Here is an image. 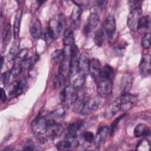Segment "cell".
I'll return each instance as SVG.
<instances>
[{
	"mask_svg": "<svg viewBox=\"0 0 151 151\" xmlns=\"http://www.w3.org/2000/svg\"><path fill=\"white\" fill-rule=\"evenodd\" d=\"M115 76V71L111 65L109 64L105 65L101 68L100 78L112 80Z\"/></svg>",
	"mask_w": 151,
	"mask_h": 151,
	"instance_id": "obj_25",
	"label": "cell"
},
{
	"mask_svg": "<svg viewBox=\"0 0 151 151\" xmlns=\"http://www.w3.org/2000/svg\"><path fill=\"white\" fill-rule=\"evenodd\" d=\"M124 116H125V114H122V115L120 116L119 117H117V118H116V119L113 122V123H111V127H110V128L111 133L113 132L114 130L117 127V125L119 124V122H120V120H122V119L124 117Z\"/></svg>",
	"mask_w": 151,
	"mask_h": 151,
	"instance_id": "obj_43",
	"label": "cell"
},
{
	"mask_svg": "<svg viewBox=\"0 0 151 151\" xmlns=\"http://www.w3.org/2000/svg\"><path fill=\"white\" fill-rule=\"evenodd\" d=\"M150 17L149 15L143 16L141 18L139 25L137 30L142 33H147V31L150 28Z\"/></svg>",
	"mask_w": 151,
	"mask_h": 151,
	"instance_id": "obj_28",
	"label": "cell"
},
{
	"mask_svg": "<svg viewBox=\"0 0 151 151\" xmlns=\"http://www.w3.org/2000/svg\"><path fill=\"white\" fill-rule=\"evenodd\" d=\"M82 13V9L81 8V6L76 5L74 7L73 9V11L70 15V19L74 23H77L81 18Z\"/></svg>",
	"mask_w": 151,
	"mask_h": 151,
	"instance_id": "obj_30",
	"label": "cell"
},
{
	"mask_svg": "<svg viewBox=\"0 0 151 151\" xmlns=\"http://www.w3.org/2000/svg\"><path fill=\"white\" fill-rule=\"evenodd\" d=\"M129 4L132 10L137 8H141L142 2L139 1H129Z\"/></svg>",
	"mask_w": 151,
	"mask_h": 151,
	"instance_id": "obj_45",
	"label": "cell"
},
{
	"mask_svg": "<svg viewBox=\"0 0 151 151\" xmlns=\"http://www.w3.org/2000/svg\"><path fill=\"white\" fill-rule=\"evenodd\" d=\"M104 33L102 28L99 29L94 34L93 41L95 44L98 47H101L104 41Z\"/></svg>",
	"mask_w": 151,
	"mask_h": 151,
	"instance_id": "obj_32",
	"label": "cell"
},
{
	"mask_svg": "<svg viewBox=\"0 0 151 151\" xmlns=\"http://www.w3.org/2000/svg\"><path fill=\"white\" fill-rule=\"evenodd\" d=\"M22 63L18 61L15 60V63L14 64L13 67L12 68L11 70L10 71L11 75L14 77H18L20 74L21 73L22 71Z\"/></svg>",
	"mask_w": 151,
	"mask_h": 151,
	"instance_id": "obj_36",
	"label": "cell"
},
{
	"mask_svg": "<svg viewBox=\"0 0 151 151\" xmlns=\"http://www.w3.org/2000/svg\"><path fill=\"white\" fill-rule=\"evenodd\" d=\"M44 35L45 42L48 45L50 44L55 38H57L54 32L48 27L46 28Z\"/></svg>",
	"mask_w": 151,
	"mask_h": 151,
	"instance_id": "obj_34",
	"label": "cell"
},
{
	"mask_svg": "<svg viewBox=\"0 0 151 151\" xmlns=\"http://www.w3.org/2000/svg\"><path fill=\"white\" fill-rule=\"evenodd\" d=\"M18 45H19L18 44H15L10 48V50L7 54V56H6L7 60L8 61H11L15 60V58H17V56L19 52L18 51Z\"/></svg>",
	"mask_w": 151,
	"mask_h": 151,
	"instance_id": "obj_35",
	"label": "cell"
},
{
	"mask_svg": "<svg viewBox=\"0 0 151 151\" xmlns=\"http://www.w3.org/2000/svg\"><path fill=\"white\" fill-rule=\"evenodd\" d=\"M89 94L86 93H84L81 94L80 96L78 95V97L74 104V109L73 110L76 113H80L82 110L84 104L87 101V100L90 99Z\"/></svg>",
	"mask_w": 151,
	"mask_h": 151,
	"instance_id": "obj_21",
	"label": "cell"
},
{
	"mask_svg": "<svg viewBox=\"0 0 151 151\" xmlns=\"http://www.w3.org/2000/svg\"><path fill=\"white\" fill-rule=\"evenodd\" d=\"M80 54L78 52V48L74 44L70 48V66L69 78L70 79L77 76L80 72L79 57Z\"/></svg>",
	"mask_w": 151,
	"mask_h": 151,
	"instance_id": "obj_1",
	"label": "cell"
},
{
	"mask_svg": "<svg viewBox=\"0 0 151 151\" xmlns=\"http://www.w3.org/2000/svg\"><path fill=\"white\" fill-rule=\"evenodd\" d=\"M7 100V96L5 90L3 88H1V103H5Z\"/></svg>",
	"mask_w": 151,
	"mask_h": 151,
	"instance_id": "obj_47",
	"label": "cell"
},
{
	"mask_svg": "<svg viewBox=\"0 0 151 151\" xmlns=\"http://www.w3.org/2000/svg\"><path fill=\"white\" fill-rule=\"evenodd\" d=\"M47 112L44 109H42L38 115L32 122L31 128L35 134L41 135L45 133L47 127Z\"/></svg>",
	"mask_w": 151,
	"mask_h": 151,
	"instance_id": "obj_3",
	"label": "cell"
},
{
	"mask_svg": "<svg viewBox=\"0 0 151 151\" xmlns=\"http://www.w3.org/2000/svg\"><path fill=\"white\" fill-rule=\"evenodd\" d=\"M150 133L149 127L144 123L138 124L134 128L133 133L136 137H142L149 136Z\"/></svg>",
	"mask_w": 151,
	"mask_h": 151,
	"instance_id": "obj_22",
	"label": "cell"
},
{
	"mask_svg": "<svg viewBox=\"0 0 151 151\" xmlns=\"http://www.w3.org/2000/svg\"><path fill=\"white\" fill-rule=\"evenodd\" d=\"M29 32L32 38L38 39L42 34L41 23L38 18H33L31 21L29 26Z\"/></svg>",
	"mask_w": 151,
	"mask_h": 151,
	"instance_id": "obj_19",
	"label": "cell"
},
{
	"mask_svg": "<svg viewBox=\"0 0 151 151\" xmlns=\"http://www.w3.org/2000/svg\"><path fill=\"white\" fill-rule=\"evenodd\" d=\"M64 132V129L61 124H47L45 134L50 139H55L61 136Z\"/></svg>",
	"mask_w": 151,
	"mask_h": 151,
	"instance_id": "obj_12",
	"label": "cell"
},
{
	"mask_svg": "<svg viewBox=\"0 0 151 151\" xmlns=\"http://www.w3.org/2000/svg\"><path fill=\"white\" fill-rule=\"evenodd\" d=\"M83 124L84 122L82 120H77L70 123L67 127V138H76L77 132L82 127Z\"/></svg>",
	"mask_w": 151,
	"mask_h": 151,
	"instance_id": "obj_18",
	"label": "cell"
},
{
	"mask_svg": "<svg viewBox=\"0 0 151 151\" xmlns=\"http://www.w3.org/2000/svg\"><path fill=\"white\" fill-rule=\"evenodd\" d=\"M133 85V77L128 72L124 73L121 78L120 90L122 94L129 93Z\"/></svg>",
	"mask_w": 151,
	"mask_h": 151,
	"instance_id": "obj_17",
	"label": "cell"
},
{
	"mask_svg": "<svg viewBox=\"0 0 151 151\" xmlns=\"http://www.w3.org/2000/svg\"><path fill=\"white\" fill-rule=\"evenodd\" d=\"M22 14V9L21 8L18 9L15 17V19L14 21V26H13V34H14V38L15 40H17L19 38V28L21 25Z\"/></svg>",
	"mask_w": 151,
	"mask_h": 151,
	"instance_id": "obj_23",
	"label": "cell"
},
{
	"mask_svg": "<svg viewBox=\"0 0 151 151\" xmlns=\"http://www.w3.org/2000/svg\"><path fill=\"white\" fill-rule=\"evenodd\" d=\"M101 68V63L97 58H93L90 60L88 71L91 77L96 81H97L100 78Z\"/></svg>",
	"mask_w": 151,
	"mask_h": 151,
	"instance_id": "obj_11",
	"label": "cell"
},
{
	"mask_svg": "<svg viewBox=\"0 0 151 151\" xmlns=\"http://www.w3.org/2000/svg\"><path fill=\"white\" fill-rule=\"evenodd\" d=\"M111 133L110 128L107 126H102L99 127L96 135L94 137V145L96 147H100L106 140L109 135Z\"/></svg>",
	"mask_w": 151,
	"mask_h": 151,
	"instance_id": "obj_9",
	"label": "cell"
},
{
	"mask_svg": "<svg viewBox=\"0 0 151 151\" xmlns=\"http://www.w3.org/2000/svg\"><path fill=\"white\" fill-rule=\"evenodd\" d=\"M101 104V101L98 98H90L84 104L80 114L88 115L96 111Z\"/></svg>",
	"mask_w": 151,
	"mask_h": 151,
	"instance_id": "obj_14",
	"label": "cell"
},
{
	"mask_svg": "<svg viewBox=\"0 0 151 151\" xmlns=\"http://www.w3.org/2000/svg\"><path fill=\"white\" fill-rule=\"evenodd\" d=\"M27 88V84L23 80H16L12 82L8 87V93L11 97H16L24 93Z\"/></svg>",
	"mask_w": 151,
	"mask_h": 151,
	"instance_id": "obj_7",
	"label": "cell"
},
{
	"mask_svg": "<svg viewBox=\"0 0 151 151\" xmlns=\"http://www.w3.org/2000/svg\"><path fill=\"white\" fill-rule=\"evenodd\" d=\"M136 150L139 151H149L150 150V142L146 139H142L136 145Z\"/></svg>",
	"mask_w": 151,
	"mask_h": 151,
	"instance_id": "obj_37",
	"label": "cell"
},
{
	"mask_svg": "<svg viewBox=\"0 0 151 151\" xmlns=\"http://www.w3.org/2000/svg\"><path fill=\"white\" fill-rule=\"evenodd\" d=\"M65 53L64 49L55 50L51 55V61L54 64H61L65 58Z\"/></svg>",
	"mask_w": 151,
	"mask_h": 151,
	"instance_id": "obj_27",
	"label": "cell"
},
{
	"mask_svg": "<svg viewBox=\"0 0 151 151\" xmlns=\"http://www.w3.org/2000/svg\"><path fill=\"white\" fill-rule=\"evenodd\" d=\"M35 148V143L33 142L32 140L28 139L27 140L24 146L23 147V149L25 150H34Z\"/></svg>",
	"mask_w": 151,
	"mask_h": 151,
	"instance_id": "obj_42",
	"label": "cell"
},
{
	"mask_svg": "<svg viewBox=\"0 0 151 151\" xmlns=\"http://www.w3.org/2000/svg\"><path fill=\"white\" fill-rule=\"evenodd\" d=\"M57 21L58 23V29L60 32L62 31L64 28L65 27L66 25V21H65V16L63 14H60L59 15H57Z\"/></svg>",
	"mask_w": 151,
	"mask_h": 151,
	"instance_id": "obj_39",
	"label": "cell"
},
{
	"mask_svg": "<svg viewBox=\"0 0 151 151\" xmlns=\"http://www.w3.org/2000/svg\"><path fill=\"white\" fill-rule=\"evenodd\" d=\"M89 61L90 60L88 59V55L85 52H83L80 55V57H79L80 71H82L86 74V72L88 71Z\"/></svg>",
	"mask_w": 151,
	"mask_h": 151,
	"instance_id": "obj_29",
	"label": "cell"
},
{
	"mask_svg": "<svg viewBox=\"0 0 151 151\" xmlns=\"http://www.w3.org/2000/svg\"><path fill=\"white\" fill-rule=\"evenodd\" d=\"M65 110L63 108L54 110L47 114L46 119L48 124H61L65 117Z\"/></svg>",
	"mask_w": 151,
	"mask_h": 151,
	"instance_id": "obj_10",
	"label": "cell"
},
{
	"mask_svg": "<svg viewBox=\"0 0 151 151\" xmlns=\"http://www.w3.org/2000/svg\"><path fill=\"white\" fill-rule=\"evenodd\" d=\"M77 145V141L76 140L75 138H67L65 140L59 141L55 146L58 150H71Z\"/></svg>",
	"mask_w": 151,
	"mask_h": 151,
	"instance_id": "obj_20",
	"label": "cell"
},
{
	"mask_svg": "<svg viewBox=\"0 0 151 151\" xmlns=\"http://www.w3.org/2000/svg\"><path fill=\"white\" fill-rule=\"evenodd\" d=\"M142 17V8H137L131 10L127 19V25L131 31L137 30L138 25Z\"/></svg>",
	"mask_w": 151,
	"mask_h": 151,
	"instance_id": "obj_5",
	"label": "cell"
},
{
	"mask_svg": "<svg viewBox=\"0 0 151 151\" xmlns=\"http://www.w3.org/2000/svg\"><path fill=\"white\" fill-rule=\"evenodd\" d=\"M120 99V110L126 111L131 109L138 101L137 96L129 93L122 94Z\"/></svg>",
	"mask_w": 151,
	"mask_h": 151,
	"instance_id": "obj_6",
	"label": "cell"
},
{
	"mask_svg": "<svg viewBox=\"0 0 151 151\" xmlns=\"http://www.w3.org/2000/svg\"><path fill=\"white\" fill-rule=\"evenodd\" d=\"M150 61L151 58L149 54H146L142 57L139 64V73L142 77H147L150 75L151 69Z\"/></svg>",
	"mask_w": 151,
	"mask_h": 151,
	"instance_id": "obj_13",
	"label": "cell"
},
{
	"mask_svg": "<svg viewBox=\"0 0 151 151\" xmlns=\"http://www.w3.org/2000/svg\"><path fill=\"white\" fill-rule=\"evenodd\" d=\"M96 83L97 92L99 96L104 98L111 94L113 88L112 80L99 78Z\"/></svg>",
	"mask_w": 151,
	"mask_h": 151,
	"instance_id": "obj_4",
	"label": "cell"
},
{
	"mask_svg": "<svg viewBox=\"0 0 151 151\" xmlns=\"http://www.w3.org/2000/svg\"><path fill=\"white\" fill-rule=\"evenodd\" d=\"M78 95L77 89L73 85H68L66 86L61 93V102L64 107H70L75 103Z\"/></svg>",
	"mask_w": 151,
	"mask_h": 151,
	"instance_id": "obj_2",
	"label": "cell"
},
{
	"mask_svg": "<svg viewBox=\"0 0 151 151\" xmlns=\"http://www.w3.org/2000/svg\"><path fill=\"white\" fill-rule=\"evenodd\" d=\"M100 22V17L97 13H91L87 21L86 25L84 27V31L85 34H88L91 31L94 29Z\"/></svg>",
	"mask_w": 151,
	"mask_h": 151,
	"instance_id": "obj_16",
	"label": "cell"
},
{
	"mask_svg": "<svg viewBox=\"0 0 151 151\" xmlns=\"http://www.w3.org/2000/svg\"><path fill=\"white\" fill-rule=\"evenodd\" d=\"M141 45L144 49H148L150 47V33L149 32L146 33L143 36L142 41Z\"/></svg>",
	"mask_w": 151,
	"mask_h": 151,
	"instance_id": "obj_38",
	"label": "cell"
},
{
	"mask_svg": "<svg viewBox=\"0 0 151 151\" xmlns=\"http://www.w3.org/2000/svg\"><path fill=\"white\" fill-rule=\"evenodd\" d=\"M82 137L84 140L88 143H91L94 140V134L91 131H86L83 133Z\"/></svg>",
	"mask_w": 151,
	"mask_h": 151,
	"instance_id": "obj_40",
	"label": "cell"
},
{
	"mask_svg": "<svg viewBox=\"0 0 151 151\" xmlns=\"http://www.w3.org/2000/svg\"><path fill=\"white\" fill-rule=\"evenodd\" d=\"M86 80V77H85V73H84L82 71H80L79 73L77 74V76L76 77V79L73 81V86L76 88H79L81 87Z\"/></svg>",
	"mask_w": 151,
	"mask_h": 151,
	"instance_id": "obj_33",
	"label": "cell"
},
{
	"mask_svg": "<svg viewBox=\"0 0 151 151\" xmlns=\"http://www.w3.org/2000/svg\"><path fill=\"white\" fill-rule=\"evenodd\" d=\"M11 75V74L10 71H6V72L2 74L1 81L5 86H6L8 83Z\"/></svg>",
	"mask_w": 151,
	"mask_h": 151,
	"instance_id": "obj_44",
	"label": "cell"
},
{
	"mask_svg": "<svg viewBox=\"0 0 151 151\" xmlns=\"http://www.w3.org/2000/svg\"><path fill=\"white\" fill-rule=\"evenodd\" d=\"M102 29L108 39L110 40L113 37L116 31V23L115 18L113 15L108 16L105 19Z\"/></svg>",
	"mask_w": 151,
	"mask_h": 151,
	"instance_id": "obj_8",
	"label": "cell"
},
{
	"mask_svg": "<svg viewBox=\"0 0 151 151\" xmlns=\"http://www.w3.org/2000/svg\"><path fill=\"white\" fill-rule=\"evenodd\" d=\"M63 44L65 47H70L74 44V37L73 31L70 28L65 29L63 33Z\"/></svg>",
	"mask_w": 151,
	"mask_h": 151,
	"instance_id": "obj_26",
	"label": "cell"
},
{
	"mask_svg": "<svg viewBox=\"0 0 151 151\" xmlns=\"http://www.w3.org/2000/svg\"><path fill=\"white\" fill-rule=\"evenodd\" d=\"M28 49L27 48H22L21 49L18 53V55L17 56V58H15V60L20 61V62H22L25 58H26V56L28 54Z\"/></svg>",
	"mask_w": 151,
	"mask_h": 151,
	"instance_id": "obj_41",
	"label": "cell"
},
{
	"mask_svg": "<svg viewBox=\"0 0 151 151\" xmlns=\"http://www.w3.org/2000/svg\"><path fill=\"white\" fill-rule=\"evenodd\" d=\"M39 58L38 55H34L28 58H25L22 62V68H25L28 70H31L33 68V66L38 61Z\"/></svg>",
	"mask_w": 151,
	"mask_h": 151,
	"instance_id": "obj_31",
	"label": "cell"
},
{
	"mask_svg": "<svg viewBox=\"0 0 151 151\" xmlns=\"http://www.w3.org/2000/svg\"><path fill=\"white\" fill-rule=\"evenodd\" d=\"M119 110H120V99H116L105 109L103 113V116L106 119L110 120L113 118Z\"/></svg>",
	"mask_w": 151,
	"mask_h": 151,
	"instance_id": "obj_15",
	"label": "cell"
},
{
	"mask_svg": "<svg viewBox=\"0 0 151 151\" xmlns=\"http://www.w3.org/2000/svg\"><path fill=\"white\" fill-rule=\"evenodd\" d=\"M12 38V30L11 26L10 24H7L5 27H4L2 33V47L6 48L10 42Z\"/></svg>",
	"mask_w": 151,
	"mask_h": 151,
	"instance_id": "obj_24",
	"label": "cell"
},
{
	"mask_svg": "<svg viewBox=\"0 0 151 151\" xmlns=\"http://www.w3.org/2000/svg\"><path fill=\"white\" fill-rule=\"evenodd\" d=\"M44 2V1H35L31 6V11L32 13H34L41 6V5Z\"/></svg>",
	"mask_w": 151,
	"mask_h": 151,
	"instance_id": "obj_46",
	"label": "cell"
}]
</instances>
